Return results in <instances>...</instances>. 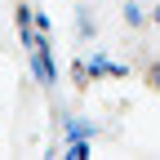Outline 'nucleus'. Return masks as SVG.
Returning a JSON list of instances; mask_svg holds the SVG:
<instances>
[{
    "label": "nucleus",
    "mask_w": 160,
    "mask_h": 160,
    "mask_svg": "<svg viewBox=\"0 0 160 160\" xmlns=\"http://www.w3.org/2000/svg\"><path fill=\"white\" fill-rule=\"evenodd\" d=\"M31 62L40 71V85H53V62H49V45L45 40H31Z\"/></svg>",
    "instance_id": "nucleus-1"
},
{
    "label": "nucleus",
    "mask_w": 160,
    "mask_h": 160,
    "mask_svg": "<svg viewBox=\"0 0 160 160\" xmlns=\"http://www.w3.org/2000/svg\"><path fill=\"white\" fill-rule=\"evenodd\" d=\"M147 85H151V89H160V62H151V67H147Z\"/></svg>",
    "instance_id": "nucleus-2"
}]
</instances>
